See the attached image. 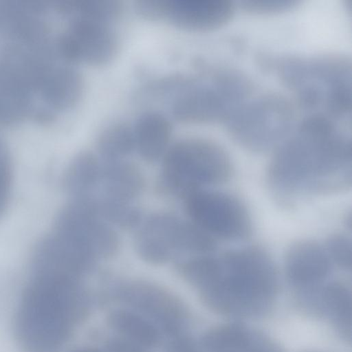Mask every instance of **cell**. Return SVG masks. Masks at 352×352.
<instances>
[{
	"instance_id": "obj_1",
	"label": "cell",
	"mask_w": 352,
	"mask_h": 352,
	"mask_svg": "<svg viewBox=\"0 0 352 352\" xmlns=\"http://www.w3.org/2000/svg\"><path fill=\"white\" fill-rule=\"evenodd\" d=\"M267 179L285 200L344 189L351 183V138L333 119L311 114L274 149Z\"/></svg>"
},
{
	"instance_id": "obj_2",
	"label": "cell",
	"mask_w": 352,
	"mask_h": 352,
	"mask_svg": "<svg viewBox=\"0 0 352 352\" xmlns=\"http://www.w3.org/2000/svg\"><path fill=\"white\" fill-rule=\"evenodd\" d=\"M194 287L212 311L232 318H255L273 309L278 277L270 255L260 248L248 247L206 257Z\"/></svg>"
},
{
	"instance_id": "obj_3",
	"label": "cell",
	"mask_w": 352,
	"mask_h": 352,
	"mask_svg": "<svg viewBox=\"0 0 352 352\" xmlns=\"http://www.w3.org/2000/svg\"><path fill=\"white\" fill-rule=\"evenodd\" d=\"M19 306L16 332L25 352H56L85 302L79 278L33 271Z\"/></svg>"
},
{
	"instance_id": "obj_4",
	"label": "cell",
	"mask_w": 352,
	"mask_h": 352,
	"mask_svg": "<svg viewBox=\"0 0 352 352\" xmlns=\"http://www.w3.org/2000/svg\"><path fill=\"white\" fill-rule=\"evenodd\" d=\"M305 108L331 119L351 109V61L344 55H281L265 60Z\"/></svg>"
},
{
	"instance_id": "obj_5",
	"label": "cell",
	"mask_w": 352,
	"mask_h": 352,
	"mask_svg": "<svg viewBox=\"0 0 352 352\" xmlns=\"http://www.w3.org/2000/svg\"><path fill=\"white\" fill-rule=\"evenodd\" d=\"M252 89L248 76L234 68L220 67L195 76L192 83L179 93L171 111L184 123L226 120L246 100Z\"/></svg>"
},
{
	"instance_id": "obj_6",
	"label": "cell",
	"mask_w": 352,
	"mask_h": 352,
	"mask_svg": "<svg viewBox=\"0 0 352 352\" xmlns=\"http://www.w3.org/2000/svg\"><path fill=\"white\" fill-rule=\"evenodd\" d=\"M232 164L226 151L213 141L187 138L170 144L163 157L162 182L167 191L185 197L229 179Z\"/></svg>"
},
{
	"instance_id": "obj_7",
	"label": "cell",
	"mask_w": 352,
	"mask_h": 352,
	"mask_svg": "<svg viewBox=\"0 0 352 352\" xmlns=\"http://www.w3.org/2000/svg\"><path fill=\"white\" fill-rule=\"evenodd\" d=\"M229 133L239 144L254 151L275 149L294 127L291 102L277 94L245 100L226 120Z\"/></svg>"
},
{
	"instance_id": "obj_8",
	"label": "cell",
	"mask_w": 352,
	"mask_h": 352,
	"mask_svg": "<svg viewBox=\"0 0 352 352\" xmlns=\"http://www.w3.org/2000/svg\"><path fill=\"white\" fill-rule=\"evenodd\" d=\"M135 237V248L145 261L162 264L185 253L211 254L215 239L192 221L173 214L157 212L141 221Z\"/></svg>"
},
{
	"instance_id": "obj_9",
	"label": "cell",
	"mask_w": 352,
	"mask_h": 352,
	"mask_svg": "<svg viewBox=\"0 0 352 352\" xmlns=\"http://www.w3.org/2000/svg\"><path fill=\"white\" fill-rule=\"evenodd\" d=\"M184 198L190 220L214 239L239 241L251 234L250 216L235 197L205 188Z\"/></svg>"
},
{
	"instance_id": "obj_10",
	"label": "cell",
	"mask_w": 352,
	"mask_h": 352,
	"mask_svg": "<svg viewBox=\"0 0 352 352\" xmlns=\"http://www.w3.org/2000/svg\"><path fill=\"white\" fill-rule=\"evenodd\" d=\"M54 231L96 261L110 258L118 250L116 231L99 217L87 199L72 198L60 212Z\"/></svg>"
},
{
	"instance_id": "obj_11",
	"label": "cell",
	"mask_w": 352,
	"mask_h": 352,
	"mask_svg": "<svg viewBox=\"0 0 352 352\" xmlns=\"http://www.w3.org/2000/svg\"><path fill=\"white\" fill-rule=\"evenodd\" d=\"M60 57L66 63L102 66L110 63L118 50V40L110 24L69 20L67 28L55 38Z\"/></svg>"
},
{
	"instance_id": "obj_12",
	"label": "cell",
	"mask_w": 352,
	"mask_h": 352,
	"mask_svg": "<svg viewBox=\"0 0 352 352\" xmlns=\"http://www.w3.org/2000/svg\"><path fill=\"white\" fill-rule=\"evenodd\" d=\"M332 263L324 246L311 240L292 244L285 258L288 283L299 298L321 288L331 273Z\"/></svg>"
},
{
	"instance_id": "obj_13",
	"label": "cell",
	"mask_w": 352,
	"mask_h": 352,
	"mask_svg": "<svg viewBox=\"0 0 352 352\" xmlns=\"http://www.w3.org/2000/svg\"><path fill=\"white\" fill-rule=\"evenodd\" d=\"M118 294L124 302L150 317L170 333L178 332L186 323L182 305L156 285L133 281L120 286Z\"/></svg>"
},
{
	"instance_id": "obj_14",
	"label": "cell",
	"mask_w": 352,
	"mask_h": 352,
	"mask_svg": "<svg viewBox=\"0 0 352 352\" xmlns=\"http://www.w3.org/2000/svg\"><path fill=\"white\" fill-rule=\"evenodd\" d=\"M234 5L229 0H164V19L191 30H208L226 23Z\"/></svg>"
},
{
	"instance_id": "obj_15",
	"label": "cell",
	"mask_w": 352,
	"mask_h": 352,
	"mask_svg": "<svg viewBox=\"0 0 352 352\" xmlns=\"http://www.w3.org/2000/svg\"><path fill=\"white\" fill-rule=\"evenodd\" d=\"M208 352H283L267 334L241 323H228L208 330L203 338Z\"/></svg>"
},
{
	"instance_id": "obj_16",
	"label": "cell",
	"mask_w": 352,
	"mask_h": 352,
	"mask_svg": "<svg viewBox=\"0 0 352 352\" xmlns=\"http://www.w3.org/2000/svg\"><path fill=\"white\" fill-rule=\"evenodd\" d=\"M101 162V161H100ZM144 178L134 164L124 160L101 162L98 195L91 197L118 203L132 204L144 188Z\"/></svg>"
},
{
	"instance_id": "obj_17",
	"label": "cell",
	"mask_w": 352,
	"mask_h": 352,
	"mask_svg": "<svg viewBox=\"0 0 352 352\" xmlns=\"http://www.w3.org/2000/svg\"><path fill=\"white\" fill-rule=\"evenodd\" d=\"M133 128L135 150L147 162L163 157L170 146L169 120L162 113L147 111L136 120Z\"/></svg>"
},
{
	"instance_id": "obj_18",
	"label": "cell",
	"mask_w": 352,
	"mask_h": 352,
	"mask_svg": "<svg viewBox=\"0 0 352 352\" xmlns=\"http://www.w3.org/2000/svg\"><path fill=\"white\" fill-rule=\"evenodd\" d=\"M318 317L327 318L336 333L351 341V291L344 283H326L318 298Z\"/></svg>"
},
{
	"instance_id": "obj_19",
	"label": "cell",
	"mask_w": 352,
	"mask_h": 352,
	"mask_svg": "<svg viewBox=\"0 0 352 352\" xmlns=\"http://www.w3.org/2000/svg\"><path fill=\"white\" fill-rule=\"evenodd\" d=\"M101 170L100 160L92 153L77 155L69 164L65 177V187L72 198L90 197L96 190Z\"/></svg>"
},
{
	"instance_id": "obj_20",
	"label": "cell",
	"mask_w": 352,
	"mask_h": 352,
	"mask_svg": "<svg viewBox=\"0 0 352 352\" xmlns=\"http://www.w3.org/2000/svg\"><path fill=\"white\" fill-rule=\"evenodd\" d=\"M56 9L69 20L111 24L122 12V4L112 0H70L56 3Z\"/></svg>"
},
{
	"instance_id": "obj_21",
	"label": "cell",
	"mask_w": 352,
	"mask_h": 352,
	"mask_svg": "<svg viewBox=\"0 0 352 352\" xmlns=\"http://www.w3.org/2000/svg\"><path fill=\"white\" fill-rule=\"evenodd\" d=\"M97 150L101 162L124 160L135 150L133 128L122 122L109 124L98 138Z\"/></svg>"
},
{
	"instance_id": "obj_22",
	"label": "cell",
	"mask_w": 352,
	"mask_h": 352,
	"mask_svg": "<svg viewBox=\"0 0 352 352\" xmlns=\"http://www.w3.org/2000/svg\"><path fill=\"white\" fill-rule=\"evenodd\" d=\"M113 327L125 339L141 346H151L159 341L155 327L142 316L127 311H117L110 317Z\"/></svg>"
},
{
	"instance_id": "obj_23",
	"label": "cell",
	"mask_w": 352,
	"mask_h": 352,
	"mask_svg": "<svg viewBox=\"0 0 352 352\" xmlns=\"http://www.w3.org/2000/svg\"><path fill=\"white\" fill-rule=\"evenodd\" d=\"M332 263L342 270L349 271L351 268V242L342 234L331 236L324 246Z\"/></svg>"
},
{
	"instance_id": "obj_24",
	"label": "cell",
	"mask_w": 352,
	"mask_h": 352,
	"mask_svg": "<svg viewBox=\"0 0 352 352\" xmlns=\"http://www.w3.org/2000/svg\"><path fill=\"white\" fill-rule=\"evenodd\" d=\"M242 6L248 11L256 12H276L287 10L297 3L294 0H245Z\"/></svg>"
},
{
	"instance_id": "obj_25",
	"label": "cell",
	"mask_w": 352,
	"mask_h": 352,
	"mask_svg": "<svg viewBox=\"0 0 352 352\" xmlns=\"http://www.w3.org/2000/svg\"><path fill=\"white\" fill-rule=\"evenodd\" d=\"M135 9L140 16L146 19H163L164 0H139L135 3Z\"/></svg>"
},
{
	"instance_id": "obj_26",
	"label": "cell",
	"mask_w": 352,
	"mask_h": 352,
	"mask_svg": "<svg viewBox=\"0 0 352 352\" xmlns=\"http://www.w3.org/2000/svg\"><path fill=\"white\" fill-rule=\"evenodd\" d=\"M142 347L125 338L113 339L107 344L109 352H144Z\"/></svg>"
},
{
	"instance_id": "obj_27",
	"label": "cell",
	"mask_w": 352,
	"mask_h": 352,
	"mask_svg": "<svg viewBox=\"0 0 352 352\" xmlns=\"http://www.w3.org/2000/svg\"><path fill=\"white\" fill-rule=\"evenodd\" d=\"M168 352H202L197 345L188 338H179L174 340L168 347Z\"/></svg>"
},
{
	"instance_id": "obj_28",
	"label": "cell",
	"mask_w": 352,
	"mask_h": 352,
	"mask_svg": "<svg viewBox=\"0 0 352 352\" xmlns=\"http://www.w3.org/2000/svg\"><path fill=\"white\" fill-rule=\"evenodd\" d=\"M74 352H100L97 350L91 349H80L78 351H76Z\"/></svg>"
},
{
	"instance_id": "obj_29",
	"label": "cell",
	"mask_w": 352,
	"mask_h": 352,
	"mask_svg": "<svg viewBox=\"0 0 352 352\" xmlns=\"http://www.w3.org/2000/svg\"><path fill=\"white\" fill-rule=\"evenodd\" d=\"M303 352H322V351H314V350H308V351H303Z\"/></svg>"
}]
</instances>
